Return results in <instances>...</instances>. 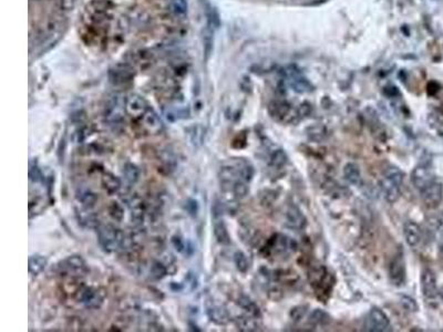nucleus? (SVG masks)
Here are the masks:
<instances>
[{
  "instance_id": "f257e3e1",
  "label": "nucleus",
  "mask_w": 443,
  "mask_h": 332,
  "mask_svg": "<svg viewBox=\"0 0 443 332\" xmlns=\"http://www.w3.org/2000/svg\"><path fill=\"white\" fill-rule=\"evenodd\" d=\"M403 177H405V174L398 167H389L384 172L380 182V187L384 198L389 203L392 204L400 198Z\"/></svg>"
},
{
  "instance_id": "f03ea898",
  "label": "nucleus",
  "mask_w": 443,
  "mask_h": 332,
  "mask_svg": "<svg viewBox=\"0 0 443 332\" xmlns=\"http://www.w3.org/2000/svg\"><path fill=\"white\" fill-rule=\"evenodd\" d=\"M122 232L113 225H101L97 227V240L101 248L107 252L118 250L123 244Z\"/></svg>"
},
{
  "instance_id": "7ed1b4c3",
  "label": "nucleus",
  "mask_w": 443,
  "mask_h": 332,
  "mask_svg": "<svg viewBox=\"0 0 443 332\" xmlns=\"http://www.w3.org/2000/svg\"><path fill=\"white\" fill-rule=\"evenodd\" d=\"M270 116L278 122L282 123H294L297 119H301L298 114V110L292 108L288 102L275 101L272 102L268 107Z\"/></svg>"
},
{
  "instance_id": "20e7f679",
  "label": "nucleus",
  "mask_w": 443,
  "mask_h": 332,
  "mask_svg": "<svg viewBox=\"0 0 443 332\" xmlns=\"http://www.w3.org/2000/svg\"><path fill=\"white\" fill-rule=\"evenodd\" d=\"M421 192V198L423 204L429 210H435L440 206L443 199V185L438 182H433Z\"/></svg>"
},
{
  "instance_id": "39448f33",
  "label": "nucleus",
  "mask_w": 443,
  "mask_h": 332,
  "mask_svg": "<svg viewBox=\"0 0 443 332\" xmlns=\"http://www.w3.org/2000/svg\"><path fill=\"white\" fill-rule=\"evenodd\" d=\"M406 264L402 253L399 252L391 260L389 267V278L392 285L401 287L406 283Z\"/></svg>"
},
{
  "instance_id": "423d86ee",
  "label": "nucleus",
  "mask_w": 443,
  "mask_h": 332,
  "mask_svg": "<svg viewBox=\"0 0 443 332\" xmlns=\"http://www.w3.org/2000/svg\"><path fill=\"white\" fill-rule=\"evenodd\" d=\"M412 184L416 190L422 191L430 184L435 182V176L433 171L427 165H418L413 168L411 174Z\"/></svg>"
},
{
  "instance_id": "0eeeda50",
  "label": "nucleus",
  "mask_w": 443,
  "mask_h": 332,
  "mask_svg": "<svg viewBox=\"0 0 443 332\" xmlns=\"http://www.w3.org/2000/svg\"><path fill=\"white\" fill-rule=\"evenodd\" d=\"M390 328V321L386 314L379 308H373L367 318V330L374 332L387 331Z\"/></svg>"
},
{
  "instance_id": "6e6552de",
  "label": "nucleus",
  "mask_w": 443,
  "mask_h": 332,
  "mask_svg": "<svg viewBox=\"0 0 443 332\" xmlns=\"http://www.w3.org/2000/svg\"><path fill=\"white\" fill-rule=\"evenodd\" d=\"M125 106L127 112L133 118H141L150 109L144 97L139 94L129 95L125 102Z\"/></svg>"
},
{
  "instance_id": "1a4fd4ad",
  "label": "nucleus",
  "mask_w": 443,
  "mask_h": 332,
  "mask_svg": "<svg viewBox=\"0 0 443 332\" xmlns=\"http://www.w3.org/2000/svg\"><path fill=\"white\" fill-rule=\"evenodd\" d=\"M421 289L422 294L427 299H433L438 296V285L436 277L431 269H425L421 273Z\"/></svg>"
},
{
  "instance_id": "9d476101",
  "label": "nucleus",
  "mask_w": 443,
  "mask_h": 332,
  "mask_svg": "<svg viewBox=\"0 0 443 332\" xmlns=\"http://www.w3.org/2000/svg\"><path fill=\"white\" fill-rule=\"evenodd\" d=\"M141 122L143 127H144L145 131L150 134H159L163 131V129H164L160 116L152 109H149L146 112L141 116Z\"/></svg>"
},
{
  "instance_id": "9b49d317",
  "label": "nucleus",
  "mask_w": 443,
  "mask_h": 332,
  "mask_svg": "<svg viewBox=\"0 0 443 332\" xmlns=\"http://www.w3.org/2000/svg\"><path fill=\"white\" fill-rule=\"evenodd\" d=\"M403 235H405L407 244L412 248L418 247L422 240V231L420 226L413 220L407 221L403 226Z\"/></svg>"
},
{
  "instance_id": "f8f14e48",
  "label": "nucleus",
  "mask_w": 443,
  "mask_h": 332,
  "mask_svg": "<svg viewBox=\"0 0 443 332\" xmlns=\"http://www.w3.org/2000/svg\"><path fill=\"white\" fill-rule=\"evenodd\" d=\"M62 270L71 276H82L87 272V266L80 256H71L62 263Z\"/></svg>"
},
{
  "instance_id": "ddd939ff",
  "label": "nucleus",
  "mask_w": 443,
  "mask_h": 332,
  "mask_svg": "<svg viewBox=\"0 0 443 332\" xmlns=\"http://www.w3.org/2000/svg\"><path fill=\"white\" fill-rule=\"evenodd\" d=\"M80 300L88 309H99L103 303V296L96 289L86 288L81 292Z\"/></svg>"
},
{
  "instance_id": "4468645a",
  "label": "nucleus",
  "mask_w": 443,
  "mask_h": 332,
  "mask_svg": "<svg viewBox=\"0 0 443 332\" xmlns=\"http://www.w3.org/2000/svg\"><path fill=\"white\" fill-rule=\"evenodd\" d=\"M286 225L289 228L301 231L306 226V217L296 206H291L286 213Z\"/></svg>"
},
{
  "instance_id": "2eb2a0df",
  "label": "nucleus",
  "mask_w": 443,
  "mask_h": 332,
  "mask_svg": "<svg viewBox=\"0 0 443 332\" xmlns=\"http://www.w3.org/2000/svg\"><path fill=\"white\" fill-rule=\"evenodd\" d=\"M296 243L290 237L276 235L272 242V249L275 253H289L296 250Z\"/></svg>"
},
{
  "instance_id": "dca6fc26",
  "label": "nucleus",
  "mask_w": 443,
  "mask_h": 332,
  "mask_svg": "<svg viewBox=\"0 0 443 332\" xmlns=\"http://www.w3.org/2000/svg\"><path fill=\"white\" fill-rule=\"evenodd\" d=\"M76 198L79 203L86 208V210H91L96 204L97 196L94 192H92L88 187H79L76 192Z\"/></svg>"
},
{
  "instance_id": "f3484780",
  "label": "nucleus",
  "mask_w": 443,
  "mask_h": 332,
  "mask_svg": "<svg viewBox=\"0 0 443 332\" xmlns=\"http://www.w3.org/2000/svg\"><path fill=\"white\" fill-rule=\"evenodd\" d=\"M121 103L118 99V96H113V99L107 104V107L104 108V115L109 122L116 123L122 119L121 114Z\"/></svg>"
},
{
  "instance_id": "a211bd4d",
  "label": "nucleus",
  "mask_w": 443,
  "mask_h": 332,
  "mask_svg": "<svg viewBox=\"0 0 443 332\" xmlns=\"http://www.w3.org/2000/svg\"><path fill=\"white\" fill-rule=\"evenodd\" d=\"M207 316L211 321L216 324H226L230 321V315L227 310L219 305H212L207 308Z\"/></svg>"
},
{
  "instance_id": "6ab92c4d",
  "label": "nucleus",
  "mask_w": 443,
  "mask_h": 332,
  "mask_svg": "<svg viewBox=\"0 0 443 332\" xmlns=\"http://www.w3.org/2000/svg\"><path fill=\"white\" fill-rule=\"evenodd\" d=\"M132 72L128 67H121L115 68L114 70H111L110 72V79L111 82L114 84H122L130 81L132 79Z\"/></svg>"
},
{
  "instance_id": "aec40b11",
  "label": "nucleus",
  "mask_w": 443,
  "mask_h": 332,
  "mask_svg": "<svg viewBox=\"0 0 443 332\" xmlns=\"http://www.w3.org/2000/svg\"><path fill=\"white\" fill-rule=\"evenodd\" d=\"M343 176L349 183L359 185L361 183V173L359 167L355 163H348L343 168Z\"/></svg>"
},
{
  "instance_id": "412c9836",
  "label": "nucleus",
  "mask_w": 443,
  "mask_h": 332,
  "mask_svg": "<svg viewBox=\"0 0 443 332\" xmlns=\"http://www.w3.org/2000/svg\"><path fill=\"white\" fill-rule=\"evenodd\" d=\"M101 183H102L104 191H106L110 195L115 194L120 190V187H121L120 180L118 177H115L114 175L111 174V173H104V175L102 176Z\"/></svg>"
},
{
  "instance_id": "4be33fe9",
  "label": "nucleus",
  "mask_w": 443,
  "mask_h": 332,
  "mask_svg": "<svg viewBox=\"0 0 443 332\" xmlns=\"http://www.w3.org/2000/svg\"><path fill=\"white\" fill-rule=\"evenodd\" d=\"M214 236L220 245H229L231 243L229 231L222 220H216L214 223Z\"/></svg>"
},
{
  "instance_id": "5701e85b",
  "label": "nucleus",
  "mask_w": 443,
  "mask_h": 332,
  "mask_svg": "<svg viewBox=\"0 0 443 332\" xmlns=\"http://www.w3.org/2000/svg\"><path fill=\"white\" fill-rule=\"evenodd\" d=\"M47 266V258H44L41 255H32L29 257V272L31 275L37 276L39 273L42 272L43 269Z\"/></svg>"
},
{
  "instance_id": "b1692460",
  "label": "nucleus",
  "mask_w": 443,
  "mask_h": 332,
  "mask_svg": "<svg viewBox=\"0 0 443 332\" xmlns=\"http://www.w3.org/2000/svg\"><path fill=\"white\" fill-rule=\"evenodd\" d=\"M236 324L242 331H256L259 330V323L256 317H239L236 320Z\"/></svg>"
},
{
  "instance_id": "393cba45",
  "label": "nucleus",
  "mask_w": 443,
  "mask_h": 332,
  "mask_svg": "<svg viewBox=\"0 0 443 332\" xmlns=\"http://www.w3.org/2000/svg\"><path fill=\"white\" fill-rule=\"evenodd\" d=\"M237 304L239 305L240 308H243L244 310H246L253 317L258 318L260 316V310L258 308V305L249 297H246V296L240 297L237 300Z\"/></svg>"
},
{
  "instance_id": "a878e982",
  "label": "nucleus",
  "mask_w": 443,
  "mask_h": 332,
  "mask_svg": "<svg viewBox=\"0 0 443 332\" xmlns=\"http://www.w3.org/2000/svg\"><path fill=\"white\" fill-rule=\"evenodd\" d=\"M309 322L315 325H322V327H324V325H327L331 322V317L326 311L316 309L311 312L309 317Z\"/></svg>"
},
{
  "instance_id": "bb28decb",
  "label": "nucleus",
  "mask_w": 443,
  "mask_h": 332,
  "mask_svg": "<svg viewBox=\"0 0 443 332\" xmlns=\"http://www.w3.org/2000/svg\"><path fill=\"white\" fill-rule=\"evenodd\" d=\"M168 7L174 16L183 18L187 15V2L186 0H170Z\"/></svg>"
},
{
  "instance_id": "cd10ccee",
  "label": "nucleus",
  "mask_w": 443,
  "mask_h": 332,
  "mask_svg": "<svg viewBox=\"0 0 443 332\" xmlns=\"http://www.w3.org/2000/svg\"><path fill=\"white\" fill-rule=\"evenodd\" d=\"M290 81H291V82H290L291 88L294 89V90L296 91V92H298V93L310 92V91L312 90L311 84H310L307 80L304 79V78L299 76V75L292 76Z\"/></svg>"
},
{
  "instance_id": "c85d7f7f",
  "label": "nucleus",
  "mask_w": 443,
  "mask_h": 332,
  "mask_svg": "<svg viewBox=\"0 0 443 332\" xmlns=\"http://www.w3.org/2000/svg\"><path fill=\"white\" fill-rule=\"evenodd\" d=\"M123 175H125V177L129 183L134 184L139 180L140 171L138 166L132 164V163H126V165L123 166Z\"/></svg>"
},
{
  "instance_id": "c756f323",
  "label": "nucleus",
  "mask_w": 443,
  "mask_h": 332,
  "mask_svg": "<svg viewBox=\"0 0 443 332\" xmlns=\"http://www.w3.org/2000/svg\"><path fill=\"white\" fill-rule=\"evenodd\" d=\"M286 163H287V155H286L283 149H276V151L270 155V164L274 167L281 168Z\"/></svg>"
},
{
  "instance_id": "7c9ffc66",
  "label": "nucleus",
  "mask_w": 443,
  "mask_h": 332,
  "mask_svg": "<svg viewBox=\"0 0 443 332\" xmlns=\"http://www.w3.org/2000/svg\"><path fill=\"white\" fill-rule=\"evenodd\" d=\"M234 263L236 265V268L240 271L245 273L250 268V264H249V259L245 256V253L242 251H236L235 255H234Z\"/></svg>"
},
{
  "instance_id": "2f4dec72",
  "label": "nucleus",
  "mask_w": 443,
  "mask_h": 332,
  "mask_svg": "<svg viewBox=\"0 0 443 332\" xmlns=\"http://www.w3.org/2000/svg\"><path fill=\"white\" fill-rule=\"evenodd\" d=\"M249 183H246L244 181H236L233 185L232 192L235 195L237 198H244L247 194H249Z\"/></svg>"
},
{
  "instance_id": "473e14b6",
  "label": "nucleus",
  "mask_w": 443,
  "mask_h": 332,
  "mask_svg": "<svg viewBox=\"0 0 443 332\" xmlns=\"http://www.w3.org/2000/svg\"><path fill=\"white\" fill-rule=\"evenodd\" d=\"M150 272H151V276L156 279V280H160V279L164 278L167 273V269L166 267L163 265L160 262H155L152 264L151 269H150Z\"/></svg>"
},
{
  "instance_id": "72a5a7b5",
  "label": "nucleus",
  "mask_w": 443,
  "mask_h": 332,
  "mask_svg": "<svg viewBox=\"0 0 443 332\" xmlns=\"http://www.w3.org/2000/svg\"><path fill=\"white\" fill-rule=\"evenodd\" d=\"M428 225L430 226V228H432L434 232H443V214H438L430 217L428 219Z\"/></svg>"
},
{
  "instance_id": "f704fd0d",
  "label": "nucleus",
  "mask_w": 443,
  "mask_h": 332,
  "mask_svg": "<svg viewBox=\"0 0 443 332\" xmlns=\"http://www.w3.org/2000/svg\"><path fill=\"white\" fill-rule=\"evenodd\" d=\"M307 134H308V136H309V138H310L311 140H314V141L319 142V141L323 140V139L325 138V135H326V130H325L324 126L316 125V126H314V127H309V129H308V131H307Z\"/></svg>"
},
{
  "instance_id": "c9c22d12",
  "label": "nucleus",
  "mask_w": 443,
  "mask_h": 332,
  "mask_svg": "<svg viewBox=\"0 0 443 332\" xmlns=\"http://www.w3.org/2000/svg\"><path fill=\"white\" fill-rule=\"evenodd\" d=\"M109 213H110V216L116 221H121L123 219V216H125L123 208L118 203H115V201L111 204V206L109 207Z\"/></svg>"
},
{
  "instance_id": "e433bc0d",
  "label": "nucleus",
  "mask_w": 443,
  "mask_h": 332,
  "mask_svg": "<svg viewBox=\"0 0 443 332\" xmlns=\"http://www.w3.org/2000/svg\"><path fill=\"white\" fill-rule=\"evenodd\" d=\"M401 304L403 305V308H405L407 311H411V312L418 311V304H416L415 300L411 297L402 296L401 297Z\"/></svg>"
},
{
  "instance_id": "4c0bfd02",
  "label": "nucleus",
  "mask_w": 443,
  "mask_h": 332,
  "mask_svg": "<svg viewBox=\"0 0 443 332\" xmlns=\"http://www.w3.org/2000/svg\"><path fill=\"white\" fill-rule=\"evenodd\" d=\"M29 178H30V181L35 182V183H38V182H41L43 180L42 173L40 170H39V167L36 164H30Z\"/></svg>"
},
{
  "instance_id": "58836bf2",
  "label": "nucleus",
  "mask_w": 443,
  "mask_h": 332,
  "mask_svg": "<svg viewBox=\"0 0 443 332\" xmlns=\"http://www.w3.org/2000/svg\"><path fill=\"white\" fill-rule=\"evenodd\" d=\"M307 305H298V307L292 308V310L290 311V317L294 319V320H301L306 312H307Z\"/></svg>"
},
{
  "instance_id": "ea45409f",
  "label": "nucleus",
  "mask_w": 443,
  "mask_h": 332,
  "mask_svg": "<svg viewBox=\"0 0 443 332\" xmlns=\"http://www.w3.org/2000/svg\"><path fill=\"white\" fill-rule=\"evenodd\" d=\"M203 136H204L203 131H202V129L200 126L194 127V131L192 133V138H191L193 144L195 146H200L202 144V143H203V142H202V141H203Z\"/></svg>"
},
{
  "instance_id": "a19ab883",
  "label": "nucleus",
  "mask_w": 443,
  "mask_h": 332,
  "mask_svg": "<svg viewBox=\"0 0 443 332\" xmlns=\"http://www.w3.org/2000/svg\"><path fill=\"white\" fill-rule=\"evenodd\" d=\"M77 0H57L58 8L62 11H70L75 8Z\"/></svg>"
},
{
  "instance_id": "79ce46f5",
  "label": "nucleus",
  "mask_w": 443,
  "mask_h": 332,
  "mask_svg": "<svg viewBox=\"0 0 443 332\" xmlns=\"http://www.w3.org/2000/svg\"><path fill=\"white\" fill-rule=\"evenodd\" d=\"M186 210H187L188 214L192 215V216H196L198 211H199L198 201L194 200V199H188L187 204H186Z\"/></svg>"
},
{
  "instance_id": "37998d69",
  "label": "nucleus",
  "mask_w": 443,
  "mask_h": 332,
  "mask_svg": "<svg viewBox=\"0 0 443 332\" xmlns=\"http://www.w3.org/2000/svg\"><path fill=\"white\" fill-rule=\"evenodd\" d=\"M172 244L174 246V248L177 249L179 252H183L185 250V244L179 236H174L172 238Z\"/></svg>"
},
{
  "instance_id": "c03bdc74",
  "label": "nucleus",
  "mask_w": 443,
  "mask_h": 332,
  "mask_svg": "<svg viewBox=\"0 0 443 332\" xmlns=\"http://www.w3.org/2000/svg\"><path fill=\"white\" fill-rule=\"evenodd\" d=\"M439 294H440V296H441V298H442V300H443V287H442L441 290L439 291Z\"/></svg>"
},
{
  "instance_id": "a18cd8bd",
  "label": "nucleus",
  "mask_w": 443,
  "mask_h": 332,
  "mask_svg": "<svg viewBox=\"0 0 443 332\" xmlns=\"http://www.w3.org/2000/svg\"><path fill=\"white\" fill-rule=\"evenodd\" d=\"M441 255H442V256H443V246H442V247H441Z\"/></svg>"
}]
</instances>
